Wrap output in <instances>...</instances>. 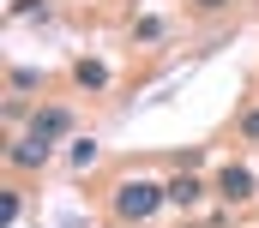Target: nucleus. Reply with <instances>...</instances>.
Returning <instances> with one entry per match:
<instances>
[{
	"instance_id": "6e6552de",
	"label": "nucleus",
	"mask_w": 259,
	"mask_h": 228,
	"mask_svg": "<svg viewBox=\"0 0 259 228\" xmlns=\"http://www.w3.org/2000/svg\"><path fill=\"white\" fill-rule=\"evenodd\" d=\"M6 84H12V90H36V84H42V72H36V66H12V72H6Z\"/></svg>"
},
{
	"instance_id": "7ed1b4c3",
	"label": "nucleus",
	"mask_w": 259,
	"mask_h": 228,
	"mask_svg": "<svg viewBox=\"0 0 259 228\" xmlns=\"http://www.w3.org/2000/svg\"><path fill=\"white\" fill-rule=\"evenodd\" d=\"M217 192H223L229 204H241V198H253V168H241V162H229V168L217 174Z\"/></svg>"
},
{
	"instance_id": "f257e3e1",
	"label": "nucleus",
	"mask_w": 259,
	"mask_h": 228,
	"mask_svg": "<svg viewBox=\"0 0 259 228\" xmlns=\"http://www.w3.org/2000/svg\"><path fill=\"white\" fill-rule=\"evenodd\" d=\"M163 204H169V186H157V180H121L115 186V216L121 222H145Z\"/></svg>"
},
{
	"instance_id": "39448f33",
	"label": "nucleus",
	"mask_w": 259,
	"mask_h": 228,
	"mask_svg": "<svg viewBox=\"0 0 259 228\" xmlns=\"http://www.w3.org/2000/svg\"><path fill=\"white\" fill-rule=\"evenodd\" d=\"M199 192H205V186H199L193 174H175V180H169V204H181V210H187V204H199Z\"/></svg>"
},
{
	"instance_id": "20e7f679",
	"label": "nucleus",
	"mask_w": 259,
	"mask_h": 228,
	"mask_svg": "<svg viewBox=\"0 0 259 228\" xmlns=\"http://www.w3.org/2000/svg\"><path fill=\"white\" fill-rule=\"evenodd\" d=\"M49 150H55L49 138H30V132H24V138H18V144L6 150V156H12L18 168H42V162H49Z\"/></svg>"
},
{
	"instance_id": "9d476101",
	"label": "nucleus",
	"mask_w": 259,
	"mask_h": 228,
	"mask_svg": "<svg viewBox=\"0 0 259 228\" xmlns=\"http://www.w3.org/2000/svg\"><path fill=\"white\" fill-rule=\"evenodd\" d=\"M0 222H6V228L18 222V192H0Z\"/></svg>"
},
{
	"instance_id": "9b49d317",
	"label": "nucleus",
	"mask_w": 259,
	"mask_h": 228,
	"mask_svg": "<svg viewBox=\"0 0 259 228\" xmlns=\"http://www.w3.org/2000/svg\"><path fill=\"white\" fill-rule=\"evenodd\" d=\"M241 138H247V144H259V108L241 114Z\"/></svg>"
},
{
	"instance_id": "f8f14e48",
	"label": "nucleus",
	"mask_w": 259,
	"mask_h": 228,
	"mask_svg": "<svg viewBox=\"0 0 259 228\" xmlns=\"http://www.w3.org/2000/svg\"><path fill=\"white\" fill-rule=\"evenodd\" d=\"M193 6H205V12H211V6H229V0H193Z\"/></svg>"
},
{
	"instance_id": "f03ea898",
	"label": "nucleus",
	"mask_w": 259,
	"mask_h": 228,
	"mask_svg": "<svg viewBox=\"0 0 259 228\" xmlns=\"http://www.w3.org/2000/svg\"><path fill=\"white\" fill-rule=\"evenodd\" d=\"M66 132H72V114L66 108H36L30 114V138H49V144H55V138H66Z\"/></svg>"
},
{
	"instance_id": "423d86ee",
	"label": "nucleus",
	"mask_w": 259,
	"mask_h": 228,
	"mask_svg": "<svg viewBox=\"0 0 259 228\" xmlns=\"http://www.w3.org/2000/svg\"><path fill=\"white\" fill-rule=\"evenodd\" d=\"M72 78H78L84 90H103V84H109V66H103V60H78V66H72Z\"/></svg>"
},
{
	"instance_id": "0eeeda50",
	"label": "nucleus",
	"mask_w": 259,
	"mask_h": 228,
	"mask_svg": "<svg viewBox=\"0 0 259 228\" xmlns=\"http://www.w3.org/2000/svg\"><path fill=\"white\" fill-rule=\"evenodd\" d=\"M66 162H72V168L84 174L91 162H97V138H72V150H66Z\"/></svg>"
},
{
	"instance_id": "1a4fd4ad",
	"label": "nucleus",
	"mask_w": 259,
	"mask_h": 228,
	"mask_svg": "<svg viewBox=\"0 0 259 228\" xmlns=\"http://www.w3.org/2000/svg\"><path fill=\"white\" fill-rule=\"evenodd\" d=\"M133 36H139V42H157V36H163V18H139V30H133Z\"/></svg>"
}]
</instances>
